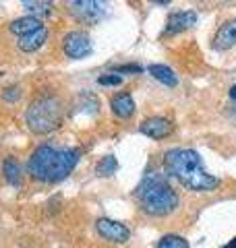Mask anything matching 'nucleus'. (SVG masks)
I'll list each match as a JSON object with an SVG mask.
<instances>
[{
  "label": "nucleus",
  "instance_id": "f257e3e1",
  "mask_svg": "<svg viewBox=\"0 0 236 248\" xmlns=\"http://www.w3.org/2000/svg\"><path fill=\"white\" fill-rule=\"evenodd\" d=\"M164 170L176 178L186 190L211 192L219 186V178L205 172L201 155L195 149H170L164 153Z\"/></svg>",
  "mask_w": 236,
  "mask_h": 248
},
{
  "label": "nucleus",
  "instance_id": "6e6552de",
  "mask_svg": "<svg viewBox=\"0 0 236 248\" xmlns=\"http://www.w3.org/2000/svg\"><path fill=\"white\" fill-rule=\"evenodd\" d=\"M141 135H145L149 139H166L174 133V124H172L168 118H162V116H153V118H147L141 122Z\"/></svg>",
  "mask_w": 236,
  "mask_h": 248
},
{
  "label": "nucleus",
  "instance_id": "f8f14e48",
  "mask_svg": "<svg viewBox=\"0 0 236 248\" xmlns=\"http://www.w3.org/2000/svg\"><path fill=\"white\" fill-rule=\"evenodd\" d=\"M46 40H48V29L42 27V29L34 31V33L21 35L19 42H17V46H19L21 52H35V50H39V48H42V46L46 44Z\"/></svg>",
  "mask_w": 236,
  "mask_h": 248
},
{
  "label": "nucleus",
  "instance_id": "4be33fe9",
  "mask_svg": "<svg viewBox=\"0 0 236 248\" xmlns=\"http://www.w3.org/2000/svg\"><path fill=\"white\" fill-rule=\"evenodd\" d=\"M230 99H234V102H236V85H232V87H230Z\"/></svg>",
  "mask_w": 236,
  "mask_h": 248
},
{
  "label": "nucleus",
  "instance_id": "0eeeda50",
  "mask_svg": "<svg viewBox=\"0 0 236 248\" xmlns=\"http://www.w3.org/2000/svg\"><path fill=\"white\" fill-rule=\"evenodd\" d=\"M96 230L104 240H110V242H116V244H124L131 238V230L124 223L108 219V217H101V219L96 221Z\"/></svg>",
  "mask_w": 236,
  "mask_h": 248
},
{
  "label": "nucleus",
  "instance_id": "4468645a",
  "mask_svg": "<svg viewBox=\"0 0 236 248\" xmlns=\"http://www.w3.org/2000/svg\"><path fill=\"white\" fill-rule=\"evenodd\" d=\"M147 71H149V75H152L155 81L164 83L166 87H176V85H178V77H176L174 71H172L170 66H166V64H152V66L147 68Z\"/></svg>",
  "mask_w": 236,
  "mask_h": 248
},
{
  "label": "nucleus",
  "instance_id": "6ab92c4d",
  "mask_svg": "<svg viewBox=\"0 0 236 248\" xmlns=\"http://www.w3.org/2000/svg\"><path fill=\"white\" fill-rule=\"evenodd\" d=\"M98 83L101 85V87H116V85H120L122 83V75H116V73H106V75H101Z\"/></svg>",
  "mask_w": 236,
  "mask_h": 248
},
{
  "label": "nucleus",
  "instance_id": "dca6fc26",
  "mask_svg": "<svg viewBox=\"0 0 236 248\" xmlns=\"http://www.w3.org/2000/svg\"><path fill=\"white\" fill-rule=\"evenodd\" d=\"M23 9L31 13V17H46L52 13V2H39V0H25Z\"/></svg>",
  "mask_w": 236,
  "mask_h": 248
},
{
  "label": "nucleus",
  "instance_id": "5701e85b",
  "mask_svg": "<svg viewBox=\"0 0 236 248\" xmlns=\"http://www.w3.org/2000/svg\"><path fill=\"white\" fill-rule=\"evenodd\" d=\"M224 248H236V238H234V240H230V242H228Z\"/></svg>",
  "mask_w": 236,
  "mask_h": 248
},
{
  "label": "nucleus",
  "instance_id": "412c9836",
  "mask_svg": "<svg viewBox=\"0 0 236 248\" xmlns=\"http://www.w3.org/2000/svg\"><path fill=\"white\" fill-rule=\"evenodd\" d=\"M143 71V66L141 64H120V66H114V73H133V75H137Z\"/></svg>",
  "mask_w": 236,
  "mask_h": 248
},
{
  "label": "nucleus",
  "instance_id": "f3484780",
  "mask_svg": "<svg viewBox=\"0 0 236 248\" xmlns=\"http://www.w3.org/2000/svg\"><path fill=\"white\" fill-rule=\"evenodd\" d=\"M118 170V161L114 155H106V157H101L96 166V174L98 176H112L114 172Z\"/></svg>",
  "mask_w": 236,
  "mask_h": 248
},
{
  "label": "nucleus",
  "instance_id": "2eb2a0df",
  "mask_svg": "<svg viewBox=\"0 0 236 248\" xmlns=\"http://www.w3.org/2000/svg\"><path fill=\"white\" fill-rule=\"evenodd\" d=\"M2 174H4V180L13 186H19L23 180V168L15 157H6L2 161Z\"/></svg>",
  "mask_w": 236,
  "mask_h": 248
},
{
  "label": "nucleus",
  "instance_id": "9d476101",
  "mask_svg": "<svg viewBox=\"0 0 236 248\" xmlns=\"http://www.w3.org/2000/svg\"><path fill=\"white\" fill-rule=\"evenodd\" d=\"M236 46V19L226 21L214 35V50L224 52Z\"/></svg>",
  "mask_w": 236,
  "mask_h": 248
},
{
  "label": "nucleus",
  "instance_id": "f03ea898",
  "mask_svg": "<svg viewBox=\"0 0 236 248\" xmlns=\"http://www.w3.org/2000/svg\"><path fill=\"white\" fill-rule=\"evenodd\" d=\"M79 157V149H56L52 145H39L27 161V172L34 180L56 184L73 172Z\"/></svg>",
  "mask_w": 236,
  "mask_h": 248
},
{
  "label": "nucleus",
  "instance_id": "7ed1b4c3",
  "mask_svg": "<svg viewBox=\"0 0 236 248\" xmlns=\"http://www.w3.org/2000/svg\"><path fill=\"white\" fill-rule=\"evenodd\" d=\"M141 209L152 217H164L178 207V195L170 182L157 172H147L137 188Z\"/></svg>",
  "mask_w": 236,
  "mask_h": 248
},
{
  "label": "nucleus",
  "instance_id": "423d86ee",
  "mask_svg": "<svg viewBox=\"0 0 236 248\" xmlns=\"http://www.w3.org/2000/svg\"><path fill=\"white\" fill-rule=\"evenodd\" d=\"M91 50H93L91 37L85 33V31H70V33L65 35V40H62V52H65L67 58H70V60L87 58Z\"/></svg>",
  "mask_w": 236,
  "mask_h": 248
},
{
  "label": "nucleus",
  "instance_id": "ddd939ff",
  "mask_svg": "<svg viewBox=\"0 0 236 248\" xmlns=\"http://www.w3.org/2000/svg\"><path fill=\"white\" fill-rule=\"evenodd\" d=\"M44 27V23L42 19H37V17H31V15H27V17H21V19H15L9 29H11V33L15 35H27V33H34V31L37 29H42Z\"/></svg>",
  "mask_w": 236,
  "mask_h": 248
},
{
  "label": "nucleus",
  "instance_id": "aec40b11",
  "mask_svg": "<svg viewBox=\"0 0 236 248\" xmlns=\"http://www.w3.org/2000/svg\"><path fill=\"white\" fill-rule=\"evenodd\" d=\"M21 97V89L15 85V87H9V89H4V93H2V99L4 102H17V99Z\"/></svg>",
  "mask_w": 236,
  "mask_h": 248
},
{
  "label": "nucleus",
  "instance_id": "9b49d317",
  "mask_svg": "<svg viewBox=\"0 0 236 248\" xmlns=\"http://www.w3.org/2000/svg\"><path fill=\"white\" fill-rule=\"evenodd\" d=\"M110 108H112L114 116L122 120H129L133 114H135V99H133L131 93H116V95L110 99Z\"/></svg>",
  "mask_w": 236,
  "mask_h": 248
},
{
  "label": "nucleus",
  "instance_id": "39448f33",
  "mask_svg": "<svg viewBox=\"0 0 236 248\" xmlns=\"http://www.w3.org/2000/svg\"><path fill=\"white\" fill-rule=\"evenodd\" d=\"M68 11L77 21L85 25H96L108 15V4L100 0H77V2H68Z\"/></svg>",
  "mask_w": 236,
  "mask_h": 248
},
{
  "label": "nucleus",
  "instance_id": "a211bd4d",
  "mask_svg": "<svg viewBox=\"0 0 236 248\" xmlns=\"http://www.w3.org/2000/svg\"><path fill=\"white\" fill-rule=\"evenodd\" d=\"M155 248H191L188 242L183 236H176V234H166L164 238L157 240Z\"/></svg>",
  "mask_w": 236,
  "mask_h": 248
},
{
  "label": "nucleus",
  "instance_id": "1a4fd4ad",
  "mask_svg": "<svg viewBox=\"0 0 236 248\" xmlns=\"http://www.w3.org/2000/svg\"><path fill=\"white\" fill-rule=\"evenodd\" d=\"M195 23H197V13L195 11H178V13L168 17L164 35H176V33H180V31L191 29Z\"/></svg>",
  "mask_w": 236,
  "mask_h": 248
},
{
  "label": "nucleus",
  "instance_id": "20e7f679",
  "mask_svg": "<svg viewBox=\"0 0 236 248\" xmlns=\"http://www.w3.org/2000/svg\"><path fill=\"white\" fill-rule=\"evenodd\" d=\"M25 120L31 133L35 135H46L56 130L62 122V104L56 95L46 93L39 95L37 99L31 102V106L25 112Z\"/></svg>",
  "mask_w": 236,
  "mask_h": 248
}]
</instances>
